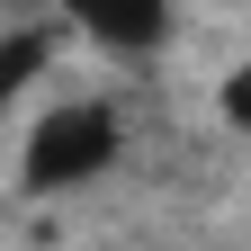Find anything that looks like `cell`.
<instances>
[{
    "label": "cell",
    "mask_w": 251,
    "mask_h": 251,
    "mask_svg": "<svg viewBox=\"0 0 251 251\" xmlns=\"http://www.w3.org/2000/svg\"><path fill=\"white\" fill-rule=\"evenodd\" d=\"M117 162V108L108 99H81V108H54L36 135H27V188H81Z\"/></svg>",
    "instance_id": "cell-1"
},
{
    "label": "cell",
    "mask_w": 251,
    "mask_h": 251,
    "mask_svg": "<svg viewBox=\"0 0 251 251\" xmlns=\"http://www.w3.org/2000/svg\"><path fill=\"white\" fill-rule=\"evenodd\" d=\"M36 63H45V45H36V36H9V45H0V108L36 81Z\"/></svg>",
    "instance_id": "cell-3"
},
{
    "label": "cell",
    "mask_w": 251,
    "mask_h": 251,
    "mask_svg": "<svg viewBox=\"0 0 251 251\" xmlns=\"http://www.w3.org/2000/svg\"><path fill=\"white\" fill-rule=\"evenodd\" d=\"M54 9H72L99 45H117V54H152L171 36V0H54Z\"/></svg>",
    "instance_id": "cell-2"
},
{
    "label": "cell",
    "mask_w": 251,
    "mask_h": 251,
    "mask_svg": "<svg viewBox=\"0 0 251 251\" xmlns=\"http://www.w3.org/2000/svg\"><path fill=\"white\" fill-rule=\"evenodd\" d=\"M225 126H233V135H251V63L225 81Z\"/></svg>",
    "instance_id": "cell-4"
}]
</instances>
